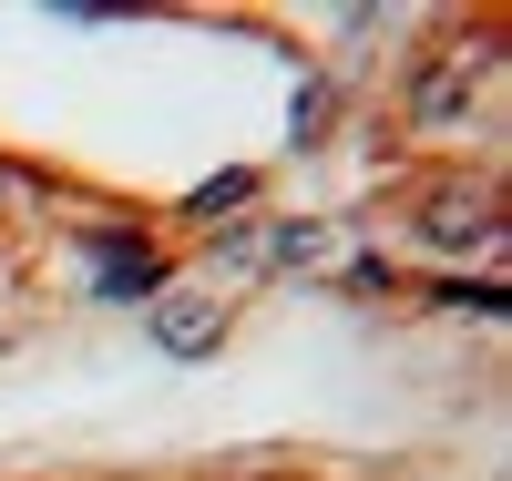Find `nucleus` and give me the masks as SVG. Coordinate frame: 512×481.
<instances>
[{
  "mask_svg": "<svg viewBox=\"0 0 512 481\" xmlns=\"http://www.w3.org/2000/svg\"><path fill=\"white\" fill-rule=\"evenodd\" d=\"M410 246L431 256V277L472 267V256H502V195H492V174H441V185H420Z\"/></svg>",
  "mask_w": 512,
  "mask_h": 481,
  "instance_id": "nucleus-1",
  "label": "nucleus"
},
{
  "mask_svg": "<svg viewBox=\"0 0 512 481\" xmlns=\"http://www.w3.org/2000/svg\"><path fill=\"white\" fill-rule=\"evenodd\" d=\"M492 72V41H461V52H431L410 82H400V123H451L472 103V82Z\"/></svg>",
  "mask_w": 512,
  "mask_h": 481,
  "instance_id": "nucleus-2",
  "label": "nucleus"
},
{
  "mask_svg": "<svg viewBox=\"0 0 512 481\" xmlns=\"http://www.w3.org/2000/svg\"><path fill=\"white\" fill-rule=\"evenodd\" d=\"M144 328H154L164 359H216L226 328H236V308H226V297H205V287H164V308H154Z\"/></svg>",
  "mask_w": 512,
  "mask_h": 481,
  "instance_id": "nucleus-3",
  "label": "nucleus"
},
{
  "mask_svg": "<svg viewBox=\"0 0 512 481\" xmlns=\"http://www.w3.org/2000/svg\"><path fill=\"white\" fill-rule=\"evenodd\" d=\"M338 256V226L328 215H267V277H308Z\"/></svg>",
  "mask_w": 512,
  "mask_h": 481,
  "instance_id": "nucleus-4",
  "label": "nucleus"
},
{
  "mask_svg": "<svg viewBox=\"0 0 512 481\" xmlns=\"http://www.w3.org/2000/svg\"><path fill=\"white\" fill-rule=\"evenodd\" d=\"M185 226H216V215H256V164H226V174H205V185L175 205Z\"/></svg>",
  "mask_w": 512,
  "mask_h": 481,
  "instance_id": "nucleus-5",
  "label": "nucleus"
},
{
  "mask_svg": "<svg viewBox=\"0 0 512 481\" xmlns=\"http://www.w3.org/2000/svg\"><path fill=\"white\" fill-rule=\"evenodd\" d=\"M205 267H216V277H267V215H246V226H205Z\"/></svg>",
  "mask_w": 512,
  "mask_h": 481,
  "instance_id": "nucleus-6",
  "label": "nucleus"
},
{
  "mask_svg": "<svg viewBox=\"0 0 512 481\" xmlns=\"http://www.w3.org/2000/svg\"><path fill=\"white\" fill-rule=\"evenodd\" d=\"M93 297H164V267L144 246H113L103 267H93Z\"/></svg>",
  "mask_w": 512,
  "mask_h": 481,
  "instance_id": "nucleus-7",
  "label": "nucleus"
},
{
  "mask_svg": "<svg viewBox=\"0 0 512 481\" xmlns=\"http://www.w3.org/2000/svg\"><path fill=\"white\" fill-rule=\"evenodd\" d=\"M431 308H461V318H512V287H492V277H431Z\"/></svg>",
  "mask_w": 512,
  "mask_h": 481,
  "instance_id": "nucleus-8",
  "label": "nucleus"
},
{
  "mask_svg": "<svg viewBox=\"0 0 512 481\" xmlns=\"http://www.w3.org/2000/svg\"><path fill=\"white\" fill-rule=\"evenodd\" d=\"M328 113H338V82H308V93H297V144H318Z\"/></svg>",
  "mask_w": 512,
  "mask_h": 481,
  "instance_id": "nucleus-9",
  "label": "nucleus"
},
{
  "mask_svg": "<svg viewBox=\"0 0 512 481\" xmlns=\"http://www.w3.org/2000/svg\"><path fill=\"white\" fill-rule=\"evenodd\" d=\"M338 287H349V297H400V277L379 267V256H349V267H338Z\"/></svg>",
  "mask_w": 512,
  "mask_h": 481,
  "instance_id": "nucleus-10",
  "label": "nucleus"
},
{
  "mask_svg": "<svg viewBox=\"0 0 512 481\" xmlns=\"http://www.w3.org/2000/svg\"><path fill=\"white\" fill-rule=\"evenodd\" d=\"M205 481H277V471H256V461H236V471H205Z\"/></svg>",
  "mask_w": 512,
  "mask_h": 481,
  "instance_id": "nucleus-11",
  "label": "nucleus"
}]
</instances>
